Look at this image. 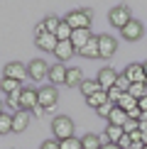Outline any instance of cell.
Wrapping results in <instances>:
<instances>
[{"instance_id":"1","label":"cell","mask_w":147,"mask_h":149,"mask_svg":"<svg viewBox=\"0 0 147 149\" xmlns=\"http://www.w3.org/2000/svg\"><path fill=\"white\" fill-rule=\"evenodd\" d=\"M52 132H54V137H59V142L74 137V120L66 115H57L52 120Z\"/></svg>"},{"instance_id":"2","label":"cell","mask_w":147,"mask_h":149,"mask_svg":"<svg viewBox=\"0 0 147 149\" xmlns=\"http://www.w3.org/2000/svg\"><path fill=\"white\" fill-rule=\"evenodd\" d=\"M64 22H69L71 29H88L91 27V17L86 15L83 10H71L69 15L64 17Z\"/></svg>"},{"instance_id":"3","label":"cell","mask_w":147,"mask_h":149,"mask_svg":"<svg viewBox=\"0 0 147 149\" xmlns=\"http://www.w3.org/2000/svg\"><path fill=\"white\" fill-rule=\"evenodd\" d=\"M115 52H118V39H113L110 34L98 37V56L101 59H110Z\"/></svg>"},{"instance_id":"4","label":"cell","mask_w":147,"mask_h":149,"mask_svg":"<svg viewBox=\"0 0 147 149\" xmlns=\"http://www.w3.org/2000/svg\"><path fill=\"white\" fill-rule=\"evenodd\" d=\"M108 20H110V24H113V27L123 29L127 22L132 20V17H130V10H127V5H118V8H113V10H110Z\"/></svg>"},{"instance_id":"5","label":"cell","mask_w":147,"mask_h":149,"mask_svg":"<svg viewBox=\"0 0 147 149\" xmlns=\"http://www.w3.org/2000/svg\"><path fill=\"white\" fill-rule=\"evenodd\" d=\"M20 105H22V110H34L37 105H39V91H34V88H22L20 91Z\"/></svg>"},{"instance_id":"6","label":"cell","mask_w":147,"mask_h":149,"mask_svg":"<svg viewBox=\"0 0 147 149\" xmlns=\"http://www.w3.org/2000/svg\"><path fill=\"white\" fill-rule=\"evenodd\" d=\"M142 32H145V27L140 24V20H130L125 27L120 29L123 39H127V42H137V39H142Z\"/></svg>"},{"instance_id":"7","label":"cell","mask_w":147,"mask_h":149,"mask_svg":"<svg viewBox=\"0 0 147 149\" xmlns=\"http://www.w3.org/2000/svg\"><path fill=\"white\" fill-rule=\"evenodd\" d=\"M49 69H52V66H49L44 59H34V61H29V66H27L29 78H34V81H39V78H49Z\"/></svg>"},{"instance_id":"8","label":"cell","mask_w":147,"mask_h":149,"mask_svg":"<svg viewBox=\"0 0 147 149\" xmlns=\"http://www.w3.org/2000/svg\"><path fill=\"white\" fill-rule=\"evenodd\" d=\"M29 76V71H27V66L20 64V61H10L8 66H5V78H15V81H22Z\"/></svg>"},{"instance_id":"9","label":"cell","mask_w":147,"mask_h":149,"mask_svg":"<svg viewBox=\"0 0 147 149\" xmlns=\"http://www.w3.org/2000/svg\"><path fill=\"white\" fill-rule=\"evenodd\" d=\"M96 81H98V86H101L103 91H110V88L115 86V81H118V73L110 69V66H106V69H101V71H98Z\"/></svg>"},{"instance_id":"10","label":"cell","mask_w":147,"mask_h":149,"mask_svg":"<svg viewBox=\"0 0 147 149\" xmlns=\"http://www.w3.org/2000/svg\"><path fill=\"white\" fill-rule=\"evenodd\" d=\"M57 98H59V93H57V88H54V86L39 88V105H42V108L52 110L54 105H57Z\"/></svg>"},{"instance_id":"11","label":"cell","mask_w":147,"mask_h":149,"mask_svg":"<svg viewBox=\"0 0 147 149\" xmlns=\"http://www.w3.org/2000/svg\"><path fill=\"white\" fill-rule=\"evenodd\" d=\"M125 76L132 83H147V73H145V64H127Z\"/></svg>"},{"instance_id":"12","label":"cell","mask_w":147,"mask_h":149,"mask_svg":"<svg viewBox=\"0 0 147 149\" xmlns=\"http://www.w3.org/2000/svg\"><path fill=\"white\" fill-rule=\"evenodd\" d=\"M93 39V34H91V29H74V34H71V44L76 52H81V49L88 44V42Z\"/></svg>"},{"instance_id":"13","label":"cell","mask_w":147,"mask_h":149,"mask_svg":"<svg viewBox=\"0 0 147 149\" xmlns=\"http://www.w3.org/2000/svg\"><path fill=\"white\" fill-rule=\"evenodd\" d=\"M37 47L42 49V52H54L57 49V44H59V39H57V34H49V32H44V34H39L37 37Z\"/></svg>"},{"instance_id":"14","label":"cell","mask_w":147,"mask_h":149,"mask_svg":"<svg viewBox=\"0 0 147 149\" xmlns=\"http://www.w3.org/2000/svg\"><path fill=\"white\" fill-rule=\"evenodd\" d=\"M66 71H69V69H66L61 61H59V64H54L52 69H49V81H52V86H57V83H66Z\"/></svg>"},{"instance_id":"15","label":"cell","mask_w":147,"mask_h":149,"mask_svg":"<svg viewBox=\"0 0 147 149\" xmlns=\"http://www.w3.org/2000/svg\"><path fill=\"white\" fill-rule=\"evenodd\" d=\"M29 125V113L27 110H20V113L12 115V132H24Z\"/></svg>"},{"instance_id":"16","label":"cell","mask_w":147,"mask_h":149,"mask_svg":"<svg viewBox=\"0 0 147 149\" xmlns=\"http://www.w3.org/2000/svg\"><path fill=\"white\" fill-rule=\"evenodd\" d=\"M74 54H76V49H74L71 42H59L57 49H54V56H57L59 61H66V59H71Z\"/></svg>"},{"instance_id":"17","label":"cell","mask_w":147,"mask_h":149,"mask_svg":"<svg viewBox=\"0 0 147 149\" xmlns=\"http://www.w3.org/2000/svg\"><path fill=\"white\" fill-rule=\"evenodd\" d=\"M81 83H83V73L78 66H74V69L66 71V83L64 86H69V88H81Z\"/></svg>"},{"instance_id":"18","label":"cell","mask_w":147,"mask_h":149,"mask_svg":"<svg viewBox=\"0 0 147 149\" xmlns=\"http://www.w3.org/2000/svg\"><path fill=\"white\" fill-rule=\"evenodd\" d=\"M130 120V117H127V113L123 108H118V105H115L113 108V113L108 115V125H118V127H125V122Z\"/></svg>"},{"instance_id":"19","label":"cell","mask_w":147,"mask_h":149,"mask_svg":"<svg viewBox=\"0 0 147 149\" xmlns=\"http://www.w3.org/2000/svg\"><path fill=\"white\" fill-rule=\"evenodd\" d=\"M86 103H88V108L98 110L101 105L110 103V100H108V91H98V93H93V95H88V98H86Z\"/></svg>"},{"instance_id":"20","label":"cell","mask_w":147,"mask_h":149,"mask_svg":"<svg viewBox=\"0 0 147 149\" xmlns=\"http://www.w3.org/2000/svg\"><path fill=\"white\" fill-rule=\"evenodd\" d=\"M0 91L8 93V95H12V93H20L22 91V83L15 81V78H3V81H0Z\"/></svg>"},{"instance_id":"21","label":"cell","mask_w":147,"mask_h":149,"mask_svg":"<svg viewBox=\"0 0 147 149\" xmlns=\"http://www.w3.org/2000/svg\"><path fill=\"white\" fill-rule=\"evenodd\" d=\"M103 137H108V142L118 144V142L125 137V130H123V127H118V125H108V127H106V134H103Z\"/></svg>"},{"instance_id":"22","label":"cell","mask_w":147,"mask_h":149,"mask_svg":"<svg viewBox=\"0 0 147 149\" xmlns=\"http://www.w3.org/2000/svg\"><path fill=\"white\" fill-rule=\"evenodd\" d=\"M103 144H106V142H103L101 137H98V134H86V137H81V147L83 149H101Z\"/></svg>"},{"instance_id":"23","label":"cell","mask_w":147,"mask_h":149,"mask_svg":"<svg viewBox=\"0 0 147 149\" xmlns=\"http://www.w3.org/2000/svg\"><path fill=\"white\" fill-rule=\"evenodd\" d=\"M98 91H103V88L98 86V81H96V78H93V81H91V78H83V83H81V93H83L86 98L93 95V93H98Z\"/></svg>"},{"instance_id":"24","label":"cell","mask_w":147,"mask_h":149,"mask_svg":"<svg viewBox=\"0 0 147 149\" xmlns=\"http://www.w3.org/2000/svg\"><path fill=\"white\" fill-rule=\"evenodd\" d=\"M78 54H81V56H88V59H98V37H93Z\"/></svg>"},{"instance_id":"25","label":"cell","mask_w":147,"mask_h":149,"mask_svg":"<svg viewBox=\"0 0 147 149\" xmlns=\"http://www.w3.org/2000/svg\"><path fill=\"white\" fill-rule=\"evenodd\" d=\"M118 108H123L125 113H130L132 108H137V98H132L130 93H123V95H120V100H118Z\"/></svg>"},{"instance_id":"26","label":"cell","mask_w":147,"mask_h":149,"mask_svg":"<svg viewBox=\"0 0 147 149\" xmlns=\"http://www.w3.org/2000/svg\"><path fill=\"white\" fill-rule=\"evenodd\" d=\"M71 34H74V29L69 27V22L61 20L59 29H57V39H59V42H71Z\"/></svg>"},{"instance_id":"27","label":"cell","mask_w":147,"mask_h":149,"mask_svg":"<svg viewBox=\"0 0 147 149\" xmlns=\"http://www.w3.org/2000/svg\"><path fill=\"white\" fill-rule=\"evenodd\" d=\"M59 24H61V20H59L57 15H47V17H44V27H47V32H49V34H57Z\"/></svg>"},{"instance_id":"28","label":"cell","mask_w":147,"mask_h":149,"mask_svg":"<svg viewBox=\"0 0 147 149\" xmlns=\"http://www.w3.org/2000/svg\"><path fill=\"white\" fill-rule=\"evenodd\" d=\"M8 132H12V115L0 113V134H8Z\"/></svg>"},{"instance_id":"29","label":"cell","mask_w":147,"mask_h":149,"mask_svg":"<svg viewBox=\"0 0 147 149\" xmlns=\"http://www.w3.org/2000/svg\"><path fill=\"white\" fill-rule=\"evenodd\" d=\"M5 105H8L10 110H15V113H20V110H22V105H20V93L8 95V98H5Z\"/></svg>"},{"instance_id":"30","label":"cell","mask_w":147,"mask_h":149,"mask_svg":"<svg viewBox=\"0 0 147 149\" xmlns=\"http://www.w3.org/2000/svg\"><path fill=\"white\" fill-rule=\"evenodd\" d=\"M115 88H120L123 93H130V88H132V81L125 76V73H120L118 76V81H115Z\"/></svg>"},{"instance_id":"31","label":"cell","mask_w":147,"mask_h":149,"mask_svg":"<svg viewBox=\"0 0 147 149\" xmlns=\"http://www.w3.org/2000/svg\"><path fill=\"white\" fill-rule=\"evenodd\" d=\"M59 147H61V149H83V147H81V139H76V137H69V139L59 142Z\"/></svg>"},{"instance_id":"32","label":"cell","mask_w":147,"mask_h":149,"mask_svg":"<svg viewBox=\"0 0 147 149\" xmlns=\"http://www.w3.org/2000/svg\"><path fill=\"white\" fill-rule=\"evenodd\" d=\"M113 108H115V103H106V105H101V108H98L96 113L101 115V117H108L110 113H113Z\"/></svg>"},{"instance_id":"33","label":"cell","mask_w":147,"mask_h":149,"mask_svg":"<svg viewBox=\"0 0 147 149\" xmlns=\"http://www.w3.org/2000/svg\"><path fill=\"white\" fill-rule=\"evenodd\" d=\"M120 95H123V91H120V88H115V86H113V88L108 91V100H110V103H115V105H118Z\"/></svg>"},{"instance_id":"34","label":"cell","mask_w":147,"mask_h":149,"mask_svg":"<svg viewBox=\"0 0 147 149\" xmlns=\"http://www.w3.org/2000/svg\"><path fill=\"white\" fill-rule=\"evenodd\" d=\"M123 130H125V134H132V132H137V130H140V122L137 120H127Z\"/></svg>"},{"instance_id":"35","label":"cell","mask_w":147,"mask_h":149,"mask_svg":"<svg viewBox=\"0 0 147 149\" xmlns=\"http://www.w3.org/2000/svg\"><path fill=\"white\" fill-rule=\"evenodd\" d=\"M39 149H61V147H59V139H47V142H42Z\"/></svg>"},{"instance_id":"36","label":"cell","mask_w":147,"mask_h":149,"mask_svg":"<svg viewBox=\"0 0 147 149\" xmlns=\"http://www.w3.org/2000/svg\"><path fill=\"white\" fill-rule=\"evenodd\" d=\"M127 117H130V120H137V122L142 120V110H140V105H137V108H132L130 113H127Z\"/></svg>"},{"instance_id":"37","label":"cell","mask_w":147,"mask_h":149,"mask_svg":"<svg viewBox=\"0 0 147 149\" xmlns=\"http://www.w3.org/2000/svg\"><path fill=\"white\" fill-rule=\"evenodd\" d=\"M118 147H120V149H130V147H132V139H130V134H125V137H123V139L118 142Z\"/></svg>"},{"instance_id":"38","label":"cell","mask_w":147,"mask_h":149,"mask_svg":"<svg viewBox=\"0 0 147 149\" xmlns=\"http://www.w3.org/2000/svg\"><path fill=\"white\" fill-rule=\"evenodd\" d=\"M137 105H140V110H142V113H147V95H145V98H140Z\"/></svg>"},{"instance_id":"39","label":"cell","mask_w":147,"mask_h":149,"mask_svg":"<svg viewBox=\"0 0 147 149\" xmlns=\"http://www.w3.org/2000/svg\"><path fill=\"white\" fill-rule=\"evenodd\" d=\"M32 113H34V115H39V117H42V115H44V113H47V108H42V105H37V108L32 110Z\"/></svg>"},{"instance_id":"40","label":"cell","mask_w":147,"mask_h":149,"mask_svg":"<svg viewBox=\"0 0 147 149\" xmlns=\"http://www.w3.org/2000/svg\"><path fill=\"white\" fill-rule=\"evenodd\" d=\"M101 149H120V147H118V144H113V142H106Z\"/></svg>"},{"instance_id":"41","label":"cell","mask_w":147,"mask_h":149,"mask_svg":"<svg viewBox=\"0 0 147 149\" xmlns=\"http://www.w3.org/2000/svg\"><path fill=\"white\" fill-rule=\"evenodd\" d=\"M130 149H145V144H142V139H140V142H132V147Z\"/></svg>"},{"instance_id":"42","label":"cell","mask_w":147,"mask_h":149,"mask_svg":"<svg viewBox=\"0 0 147 149\" xmlns=\"http://www.w3.org/2000/svg\"><path fill=\"white\" fill-rule=\"evenodd\" d=\"M0 113H5V103L3 100H0Z\"/></svg>"},{"instance_id":"43","label":"cell","mask_w":147,"mask_h":149,"mask_svg":"<svg viewBox=\"0 0 147 149\" xmlns=\"http://www.w3.org/2000/svg\"><path fill=\"white\" fill-rule=\"evenodd\" d=\"M142 120H145V122H147V113H142Z\"/></svg>"},{"instance_id":"44","label":"cell","mask_w":147,"mask_h":149,"mask_svg":"<svg viewBox=\"0 0 147 149\" xmlns=\"http://www.w3.org/2000/svg\"><path fill=\"white\" fill-rule=\"evenodd\" d=\"M145 73H147V61H145Z\"/></svg>"},{"instance_id":"45","label":"cell","mask_w":147,"mask_h":149,"mask_svg":"<svg viewBox=\"0 0 147 149\" xmlns=\"http://www.w3.org/2000/svg\"><path fill=\"white\" fill-rule=\"evenodd\" d=\"M145 149H147V147H145Z\"/></svg>"}]
</instances>
